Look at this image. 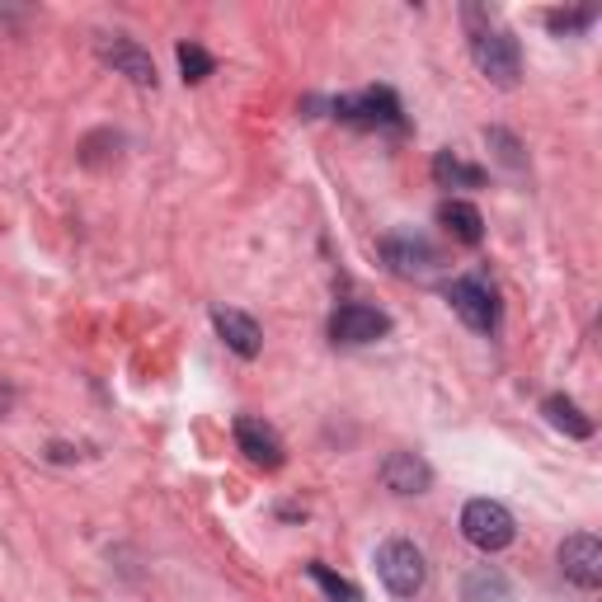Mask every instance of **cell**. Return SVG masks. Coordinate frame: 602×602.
I'll use <instances>...</instances> for the list:
<instances>
[{
    "label": "cell",
    "mask_w": 602,
    "mask_h": 602,
    "mask_svg": "<svg viewBox=\"0 0 602 602\" xmlns=\"http://www.w3.org/2000/svg\"><path fill=\"white\" fill-rule=\"evenodd\" d=\"M471 57L485 80H494L499 90H513L518 76H523V52H518V38L509 29H475L471 33Z\"/></svg>",
    "instance_id": "cell-1"
},
{
    "label": "cell",
    "mask_w": 602,
    "mask_h": 602,
    "mask_svg": "<svg viewBox=\"0 0 602 602\" xmlns=\"http://www.w3.org/2000/svg\"><path fill=\"white\" fill-rule=\"evenodd\" d=\"M513 532H518L513 513L504 504H494V499H471V504L461 509V536H466L475 551H504Z\"/></svg>",
    "instance_id": "cell-2"
},
{
    "label": "cell",
    "mask_w": 602,
    "mask_h": 602,
    "mask_svg": "<svg viewBox=\"0 0 602 602\" xmlns=\"http://www.w3.org/2000/svg\"><path fill=\"white\" fill-rule=\"evenodd\" d=\"M377 574L395 598H414L424 589L429 570H424V555H419L414 541H387V546L377 551Z\"/></svg>",
    "instance_id": "cell-3"
},
{
    "label": "cell",
    "mask_w": 602,
    "mask_h": 602,
    "mask_svg": "<svg viewBox=\"0 0 602 602\" xmlns=\"http://www.w3.org/2000/svg\"><path fill=\"white\" fill-rule=\"evenodd\" d=\"M334 118L344 123H358V128H400V99L391 90H363L353 99H334Z\"/></svg>",
    "instance_id": "cell-4"
},
{
    "label": "cell",
    "mask_w": 602,
    "mask_h": 602,
    "mask_svg": "<svg viewBox=\"0 0 602 602\" xmlns=\"http://www.w3.org/2000/svg\"><path fill=\"white\" fill-rule=\"evenodd\" d=\"M391 330V315L377 311V307H363V301H349L330 315V339L334 344H377L381 334Z\"/></svg>",
    "instance_id": "cell-5"
},
{
    "label": "cell",
    "mask_w": 602,
    "mask_h": 602,
    "mask_svg": "<svg viewBox=\"0 0 602 602\" xmlns=\"http://www.w3.org/2000/svg\"><path fill=\"white\" fill-rule=\"evenodd\" d=\"M560 570H565L570 584L579 589H598L602 584V541L593 532H574L560 546Z\"/></svg>",
    "instance_id": "cell-6"
},
{
    "label": "cell",
    "mask_w": 602,
    "mask_h": 602,
    "mask_svg": "<svg viewBox=\"0 0 602 602\" xmlns=\"http://www.w3.org/2000/svg\"><path fill=\"white\" fill-rule=\"evenodd\" d=\"M448 297H452V311L466 320L475 334H490L499 325V301H494V292L485 283H475V278H456Z\"/></svg>",
    "instance_id": "cell-7"
},
{
    "label": "cell",
    "mask_w": 602,
    "mask_h": 602,
    "mask_svg": "<svg viewBox=\"0 0 602 602\" xmlns=\"http://www.w3.org/2000/svg\"><path fill=\"white\" fill-rule=\"evenodd\" d=\"M99 57H104V67H113L118 76H128L132 86H155V62H151V52H142L132 43V38H99Z\"/></svg>",
    "instance_id": "cell-8"
},
{
    "label": "cell",
    "mask_w": 602,
    "mask_h": 602,
    "mask_svg": "<svg viewBox=\"0 0 602 602\" xmlns=\"http://www.w3.org/2000/svg\"><path fill=\"white\" fill-rule=\"evenodd\" d=\"M235 443H240V452L254 461V466H264V471L283 466V438H278V433L264 424V419L240 414V419H235Z\"/></svg>",
    "instance_id": "cell-9"
},
{
    "label": "cell",
    "mask_w": 602,
    "mask_h": 602,
    "mask_svg": "<svg viewBox=\"0 0 602 602\" xmlns=\"http://www.w3.org/2000/svg\"><path fill=\"white\" fill-rule=\"evenodd\" d=\"M381 485L395 490V494H424L433 485V471L419 452H391L387 461H381Z\"/></svg>",
    "instance_id": "cell-10"
},
{
    "label": "cell",
    "mask_w": 602,
    "mask_h": 602,
    "mask_svg": "<svg viewBox=\"0 0 602 602\" xmlns=\"http://www.w3.org/2000/svg\"><path fill=\"white\" fill-rule=\"evenodd\" d=\"M212 325L227 339V349L235 358H259V349H264V334H259L254 315H245V311H227L222 307V311H212Z\"/></svg>",
    "instance_id": "cell-11"
},
{
    "label": "cell",
    "mask_w": 602,
    "mask_h": 602,
    "mask_svg": "<svg viewBox=\"0 0 602 602\" xmlns=\"http://www.w3.org/2000/svg\"><path fill=\"white\" fill-rule=\"evenodd\" d=\"M438 222H443L461 245H480V240H485V217H480V208L466 203V198H448V203L438 208Z\"/></svg>",
    "instance_id": "cell-12"
},
{
    "label": "cell",
    "mask_w": 602,
    "mask_h": 602,
    "mask_svg": "<svg viewBox=\"0 0 602 602\" xmlns=\"http://www.w3.org/2000/svg\"><path fill=\"white\" fill-rule=\"evenodd\" d=\"M381 250H387V259H391L395 273H424V269L433 264V250H429L419 235H391Z\"/></svg>",
    "instance_id": "cell-13"
},
{
    "label": "cell",
    "mask_w": 602,
    "mask_h": 602,
    "mask_svg": "<svg viewBox=\"0 0 602 602\" xmlns=\"http://www.w3.org/2000/svg\"><path fill=\"white\" fill-rule=\"evenodd\" d=\"M433 179L443 189H480V184H485V170L466 165V160H456L452 151H438L433 155Z\"/></svg>",
    "instance_id": "cell-14"
},
{
    "label": "cell",
    "mask_w": 602,
    "mask_h": 602,
    "mask_svg": "<svg viewBox=\"0 0 602 602\" xmlns=\"http://www.w3.org/2000/svg\"><path fill=\"white\" fill-rule=\"evenodd\" d=\"M541 414H546V419H551V429H560V433H570V438H593V419L579 414V405H574V400H565V395H546Z\"/></svg>",
    "instance_id": "cell-15"
},
{
    "label": "cell",
    "mask_w": 602,
    "mask_h": 602,
    "mask_svg": "<svg viewBox=\"0 0 602 602\" xmlns=\"http://www.w3.org/2000/svg\"><path fill=\"white\" fill-rule=\"evenodd\" d=\"M307 574L315 579L320 589H325V598H330V602H358V589L349 584V579H339L330 565H320V560H311V565H307Z\"/></svg>",
    "instance_id": "cell-16"
},
{
    "label": "cell",
    "mask_w": 602,
    "mask_h": 602,
    "mask_svg": "<svg viewBox=\"0 0 602 602\" xmlns=\"http://www.w3.org/2000/svg\"><path fill=\"white\" fill-rule=\"evenodd\" d=\"M212 57L203 52V48H198V43H179V71H184V80H189V86H198V80H208L212 76Z\"/></svg>",
    "instance_id": "cell-17"
},
{
    "label": "cell",
    "mask_w": 602,
    "mask_h": 602,
    "mask_svg": "<svg viewBox=\"0 0 602 602\" xmlns=\"http://www.w3.org/2000/svg\"><path fill=\"white\" fill-rule=\"evenodd\" d=\"M593 19H598V10H555V14H546V24L555 33H574V29H589Z\"/></svg>",
    "instance_id": "cell-18"
}]
</instances>
